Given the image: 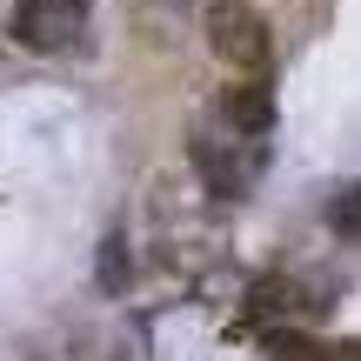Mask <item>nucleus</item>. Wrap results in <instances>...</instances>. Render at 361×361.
Segmentation results:
<instances>
[{
	"label": "nucleus",
	"mask_w": 361,
	"mask_h": 361,
	"mask_svg": "<svg viewBox=\"0 0 361 361\" xmlns=\"http://www.w3.org/2000/svg\"><path fill=\"white\" fill-rule=\"evenodd\" d=\"M221 114H228V128L234 134H268V121H274V80H228L221 87Z\"/></svg>",
	"instance_id": "obj_4"
},
{
	"label": "nucleus",
	"mask_w": 361,
	"mask_h": 361,
	"mask_svg": "<svg viewBox=\"0 0 361 361\" xmlns=\"http://www.w3.org/2000/svg\"><path fill=\"white\" fill-rule=\"evenodd\" d=\"M328 228L348 234V241H361V180H355V188H341L335 201H328Z\"/></svg>",
	"instance_id": "obj_8"
},
{
	"label": "nucleus",
	"mask_w": 361,
	"mask_h": 361,
	"mask_svg": "<svg viewBox=\"0 0 361 361\" xmlns=\"http://www.w3.org/2000/svg\"><path fill=\"white\" fill-rule=\"evenodd\" d=\"M207 47L221 54V67L234 80H268V67H274V34L247 0H214L207 7Z\"/></svg>",
	"instance_id": "obj_1"
},
{
	"label": "nucleus",
	"mask_w": 361,
	"mask_h": 361,
	"mask_svg": "<svg viewBox=\"0 0 361 361\" xmlns=\"http://www.w3.org/2000/svg\"><path fill=\"white\" fill-rule=\"evenodd\" d=\"M268 348H274V361H361V341H308L295 328L268 335Z\"/></svg>",
	"instance_id": "obj_6"
},
{
	"label": "nucleus",
	"mask_w": 361,
	"mask_h": 361,
	"mask_svg": "<svg viewBox=\"0 0 361 361\" xmlns=\"http://www.w3.org/2000/svg\"><path fill=\"white\" fill-rule=\"evenodd\" d=\"M194 168H201L214 201H241L261 180V168H268V147L247 141V134H234V141H194Z\"/></svg>",
	"instance_id": "obj_2"
},
{
	"label": "nucleus",
	"mask_w": 361,
	"mask_h": 361,
	"mask_svg": "<svg viewBox=\"0 0 361 361\" xmlns=\"http://www.w3.org/2000/svg\"><path fill=\"white\" fill-rule=\"evenodd\" d=\"M314 301L301 295V281H281V274H268V281H255L247 288V322L255 328H268V322H301Z\"/></svg>",
	"instance_id": "obj_5"
},
{
	"label": "nucleus",
	"mask_w": 361,
	"mask_h": 361,
	"mask_svg": "<svg viewBox=\"0 0 361 361\" xmlns=\"http://www.w3.org/2000/svg\"><path fill=\"white\" fill-rule=\"evenodd\" d=\"M80 27H87V0H13L7 13V34L27 54H61Z\"/></svg>",
	"instance_id": "obj_3"
},
{
	"label": "nucleus",
	"mask_w": 361,
	"mask_h": 361,
	"mask_svg": "<svg viewBox=\"0 0 361 361\" xmlns=\"http://www.w3.org/2000/svg\"><path fill=\"white\" fill-rule=\"evenodd\" d=\"M134 274V255H128V234H107L101 241V295H121Z\"/></svg>",
	"instance_id": "obj_7"
}]
</instances>
